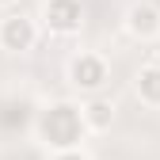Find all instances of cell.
Segmentation results:
<instances>
[{"label":"cell","instance_id":"obj_1","mask_svg":"<svg viewBox=\"0 0 160 160\" xmlns=\"http://www.w3.org/2000/svg\"><path fill=\"white\" fill-rule=\"evenodd\" d=\"M38 130H42V141L53 145L57 152L76 149L80 141H84V133H88L84 118H80V111H76L72 103H57V107H50V111L42 114V122H38Z\"/></svg>","mask_w":160,"mask_h":160},{"label":"cell","instance_id":"obj_2","mask_svg":"<svg viewBox=\"0 0 160 160\" xmlns=\"http://www.w3.org/2000/svg\"><path fill=\"white\" fill-rule=\"evenodd\" d=\"M42 19L53 34H72V31H80L84 12H80V0H46Z\"/></svg>","mask_w":160,"mask_h":160},{"label":"cell","instance_id":"obj_3","mask_svg":"<svg viewBox=\"0 0 160 160\" xmlns=\"http://www.w3.org/2000/svg\"><path fill=\"white\" fill-rule=\"evenodd\" d=\"M69 76H72V84H76V88L95 92V88L107 80V65H103V57H95V53H80V57H72Z\"/></svg>","mask_w":160,"mask_h":160},{"label":"cell","instance_id":"obj_4","mask_svg":"<svg viewBox=\"0 0 160 160\" xmlns=\"http://www.w3.org/2000/svg\"><path fill=\"white\" fill-rule=\"evenodd\" d=\"M0 46L12 50V53H23L34 46V23L23 15H8L4 19V27H0Z\"/></svg>","mask_w":160,"mask_h":160},{"label":"cell","instance_id":"obj_5","mask_svg":"<svg viewBox=\"0 0 160 160\" xmlns=\"http://www.w3.org/2000/svg\"><path fill=\"white\" fill-rule=\"evenodd\" d=\"M126 27L133 38H152V34H160V12L152 4H133L126 15Z\"/></svg>","mask_w":160,"mask_h":160},{"label":"cell","instance_id":"obj_6","mask_svg":"<svg viewBox=\"0 0 160 160\" xmlns=\"http://www.w3.org/2000/svg\"><path fill=\"white\" fill-rule=\"evenodd\" d=\"M137 95H141L145 103L160 107V65H145L137 72Z\"/></svg>","mask_w":160,"mask_h":160},{"label":"cell","instance_id":"obj_7","mask_svg":"<svg viewBox=\"0 0 160 160\" xmlns=\"http://www.w3.org/2000/svg\"><path fill=\"white\" fill-rule=\"evenodd\" d=\"M80 118H84V126H88V130H107V126H111V118H114V107L107 103V99H92V103L80 111Z\"/></svg>","mask_w":160,"mask_h":160},{"label":"cell","instance_id":"obj_8","mask_svg":"<svg viewBox=\"0 0 160 160\" xmlns=\"http://www.w3.org/2000/svg\"><path fill=\"white\" fill-rule=\"evenodd\" d=\"M53 160H88V156H84V152H80V149H69V152H57Z\"/></svg>","mask_w":160,"mask_h":160},{"label":"cell","instance_id":"obj_9","mask_svg":"<svg viewBox=\"0 0 160 160\" xmlns=\"http://www.w3.org/2000/svg\"><path fill=\"white\" fill-rule=\"evenodd\" d=\"M0 4H15V0H0Z\"/></svg>","mask_w":160,"mask_h":160}]
</instances>
